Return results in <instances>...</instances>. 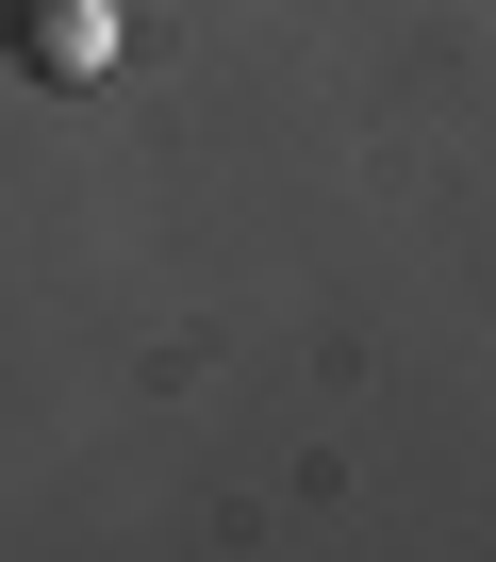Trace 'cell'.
I'll use <instances>...</instances> for the list:
<instances>
[{"mask_svg":"<svg viewBox=\"0 0 496 562\" xmlns=\"http://www.w3.org/2000/svg\"><path fill=\"white\" fill-rule=\"evenodd\" d=\"M0 67H18V83H100L116 67V18H100V0H0Z\"/></svg>","mask_w":496,"mask_h":562,"instance_id":"6da1fadb","label":"cell"}]
</instances>
